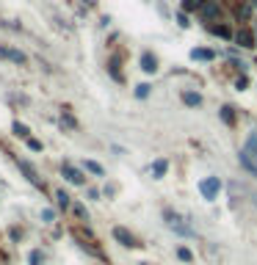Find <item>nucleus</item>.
<instances>
[{
	"mask_svg": "<svg viewBox=\"0 0 257 265\" xmlns=\"http://www.w3.org/2000/svg\"><path fill=\"white\" fill-rule=\"evenodd\" d=\"M0 53H3V56L9 58V61H17V64H25V61H28V58H25V56H22V53H19V50H9V47H3V50H0Z\"/></svg>",
	"mask_w": 257,
	"mask_h": 265,
	"instance_id": "8",
	"label": "nucleus"
},
{
	"mask_svg": "<svg viewBox=\"0 0 257 265\" xmlns=\"http://www.w3.org/2000/svg\"><path fill=\"white\" fill-rule=\"evenodd\" d=\"M235 42H238L241 47H252L254 44V36L249 31H241V33H235Z\"/></svg>",
	"mask_w": 257,
	"mask_h": 265,
	"instance_id": "7",
	"label": "nucleus"
},
{
	"mask_svg": "<svg viewBox=\"0 0 257 265\" xmlns=\"http://www.w3.org/2000/svg\"><path fill=\"white\" fill-rule=\"evenodd\" d=\"M182 100H185V105H194V108L202 105V97L197 91H185V94H182Z\"/></svg>",
	"mask_w": 257,
	"mask_h": 265,
	"instance_id": "11",
	"label": "nucleus"
},
{
	"mask_svg": "<svg viewBox=\"0 0 257 265\" xmlns=\"http://www.w3.org/2000/svg\"><path fill=\"white\" fill-rule=\"evenodd\" d=\"M213 33H216V36H221V39H229V36H232V31H229L227 25H213Z\"/></svg>",
	"mask_w": 257,
	"mask_h": 265,
	"instance_id": "13",
	"label": "nucleus"
},
{
	"mask_svg": "<svg viewBox=\"0 0 257 265\" xmlns=\"http://www.w3.org/2000/svg\"><path fill=\"white\" fill-rule=\"evenodd\" d=\"M202 17H205L207 22H216V19L221 17V6L219 3H205L202 6Z\"/></svg>",
	"mask_w": 257,
	"mask_h": 265,
	"instance_id": "4",
	"label": "nucleus"
},
{
	"mask_svg": "<svg viewBox=\"0 0 257 265\" xmlns=\"http://www.w3.org/2000/svg\"><path fill=\"white\" fill-rule=\"evenodd\" d=\"M177 257H180V260H185V262H191V260H194V254H191L188 249H177Z\"/></svg>",
	"mask_w": 257,
	"mask_h": 265,
	"instance_id": "20",
	"label": "nucleus"
},
{
	"mask_svg": "<svg viewBox=\"0 0 257 265\" xmlns=\"http://www.w3.org/2000/svg\"><path fill=\"white\" fill-rule=\"evenodd\" d=\"M113 237H116V240H122L125 246H130V249H136V246H138V240H136V237H133L130 232H127L125 227H116V229H113Z\"/></svg>",
	"mask_w": 257,
	"mask_h": 265,
	"instance_id": "3",
	"label": "nucleus"
},
{
	"mask_svg": "<svg viewBox=\"0 0 257 265\" xmlns=\"http://www.w3.org/2000/svg\"><path fill=\"white\" fill-rule=\"evenodd\" d=\"M199 191H202V196H205L207 202H211V199H216V196H219L221 182L216 180V177H207V180H202V182H199Z\"/></svg>",
	"mask_w": 257,
	"mask_h": 265,
	"instance_id": "2",
	"label": "nucleus"
},
{
	"mask_svg": "<svg viewBox=\"0 0 257 265\" xmlns=\"http://www.w3.org/2000/svg\"><path fill=\"white\" fill-rule=\"evenodd\" d=\"M147 94H150V86H147V83L136 88V97H138V100H144V97H147Z\"/></svg>",
	"mask_w": 257,
	"mask_h": 265,
	"instance_id": "23",
	"label": "nucleus"
},
{
	"mask_svg": "<svg viewBox=\"0 0 257 265\" xmlns=\"http://www.w3.org/2000/svg\"><path fill=\"white\" fill-rule=\"evenodd\" d=\"M83 166H86V168H89V172H91V174H105V168H103V166H100V163H94V160H86V163H83Z\"/></svg>",
	"mask_w": 257,
	"mask_h": 265,
	"instance_id": "15",
	"label": "nucleus"
},
{
	"mask_svg": "<svg viewBox=\"0 0 257 265\" xmlns=\"http://www.w3.org/2000/svg\"><path fill=\"white\" fill-rule=\"evenodd\" d=\"M19 168H22V172H25V177H28L31 182H36V185H39V177L33 174V168H28V166H25V163H19Z\"/></svg>",
	"mask_w": 257,
	"mask_h": 265,
	"instance_id": "17",
	"label": "nucleus"
},
{
	"mask_svg": "<svg viewBox=\"0 0 257 265\" xmlns=\"http://www.w3.org/2000/svg\"><path fill=\"white\" fill-rule=\"evenodd\" d=\"M61 172H64V177H66L69 182H75V185H83V174H80V168L69 166V163H64V168H61Z\"/></svg>",
	"mask_w": 257,
	"mask_h": 265,
	"instance_id": "5",
	"label": "nucleus"
},
{
	"mask_svg": "<svg viewBox=\"0 0 257 265\" xmlns=\"http://www.w3.org/2000/svg\"><path fill=\"white\" fill-rule=\"evenodd\" d=\"M166 168H169V163H166V160H155V163H152V172L158 174V177H163V174H166Z\"/></svg>",
	"mask_w": 257,
	"mask_h": 265,
	"instance_id": "14",
	"label": "nucleus"
},
{
	"mask_svg": "<svg viewBox=\"0 0 257 265\" xmlns=\"http://www.w3.org/2000/svg\"><path fill=\"white\" fill-rule=\"evenodd\" d=\"M182 6H185V9H202V0H182Z\"/></svg>",
	"mask_w": 257,
	"mask_h": 265,
	"instance_id": "21",
	"label": "nucleus"
},
{
	"mask_svg": "<svg viewBox=\"0 0 257 265\" xmlns=\"http://www.w3.org/2000/svg\"><path fill=\"white\" fill-rule=\"evenodd\" d=\"M141 69H144V72H155V69H158V61H155L152 53H144V56H141Z\"/></svg>",
	"mask_w": 257,
	"mask_h": 265,
	"instance_id": "6",
	"label": "nucleus"
},
{
	"mask_svg": "<svg viewBox=\"0 0 257 265\" xmlns=\"http://www.w3.org/2000/svg\"><path fill=\"white\" fill-rule=\"evenodd\" d=\"M72 213H75L80 221H89V210H86L83 205H80V202H75V205H72Z\"/></svg>",
	"mask_w": 257,
	"mask_h": 265,
	"instance_id": "12",
	"label": "nucleus"
},
{
	"mask_svg": "<svg viewBox=\"0 0 257 265\" xmlns=\"http://www.w3.org/2000/svg\"><path fill=\"white\" fill-rule=\"evenodd\" d=\"M14 133L19 135V138H28V127H25V125H19V122H14Z\"/></svg>",
	"mask_w": 257,
	"mask_h": 265,
	"instance_id": "18",
	"label": "nucleus"
},
{
	"mask_svg": "<svg viewBox=\"0 0 257 265\" xmlns=\"http://www.w3.org/2000/svg\"><path fill=\"white\" fill-rule=\"evenodd\" d=\"M213 56H216V53L211 50V47H207V50H205V47H199V50H194V53H191V58H194V61H211Z\"/></svg>",
	"mask_w": 257,
	"mask_h": 265,
	"instance_id": "9",
	"label": "nucleus"
},
{
	"mask_svg": "<svg viewBox=\"0 0 257 265\" xmlns=\"http://www.w3.org/2000/svg\"><path fill=\"white\" fill-rule=\"evenodd\" d=\"M58 205H61V207H72V205H69V196H66L64 191H58Z\"/></svg>",
	"mask_w": 257,
	"mask_h": 265,
	"instance_id": "22",
	"label": "nucleus"
},
{
	"mask_svg": "<svg viewBox=\"0 0 257 265\" xmlns=\"http://www.w3.org/2000/svg\"><path fill=\"white\" fill-rule=\"evenodd\" d=\"M221 119H224V122H232L235 119V113H232V108H229V105L221 108Z\"/></svg>",
	"mask_w": 257,
	"mask_h": 265,
	"instance_id": "19",
	"label": "nucleus"
},
{
	"mask_svg": "<svg viewBox=\"0 0 257 265\" xmlns=\"http://www.w3.org/2000/svg\"><path fill=\"white\" fill-rule=\"evenodd\" d=\"M163 221H166V227L172 229V232H177V235H182V237H191V235H194V229L188 227V224L182 221L180 215L174 213V210H163Z\"/></svg>",
	"mask_w": 257,
	"mask_h": 265,
	"instance_id": "1",
	"label": "nucleus"
},
{
	"mask_svg": "<svg viewBox=\"0 0 257 265\" xmlns=\"http://www.w3.org/2000/svg\"><path fill=\"white\" fill-rule=\"evenodd\" d=\"M241 163H243V168H246V172H252V177H257V163L249 160V152H241Z\"/></svg>",
	"mask_w": 257,
	"mask_h": 265,
	"instance_id": "10",
	"label": "nucleus"
},
{
	"mask_svg": "<svg viewBox=\"0 0 257 265\" xmlns=\"http://www.w3.org/2000/svg\"><path fill=\"white\" fill-rule=\"evenodd\" d=\"M177 22L182 25V28H188V17L185 14H177Z\"/></svg>",
	"mask_w": 257,
	"mask_h": 265,
	"instance_id": "24",
	"label": "nucleus"
},
{
	"mask_svg": "<svg viewBox=\"0 0 257 265\" xmlns=\"http://www.w3.org/2000/svg\"><path fill=\"white\" fill-rule=\"evenodd\" d=\"M254 3H257V0H254Z\"/></svg>",
	"mask_w": 257,
	"mask_h": 265,
	"instance_id": "25",
	"label": "nucleus"
},
{
	"mask_svg": "<svg viewBox=\"0 0 257 265\" xmlns=\"http://www.w3.org/2000/svg\"><path fill=\"white\" fill-rule=\"evenodd\" d=\"M246 152L257 155V133H252V135H249V141H246Z\"/></svg>",
	"mask_w": 257,
	"mask_h": 265,
	"instance_id": "16",
	"label": "nucleus"
}]
</instances>
